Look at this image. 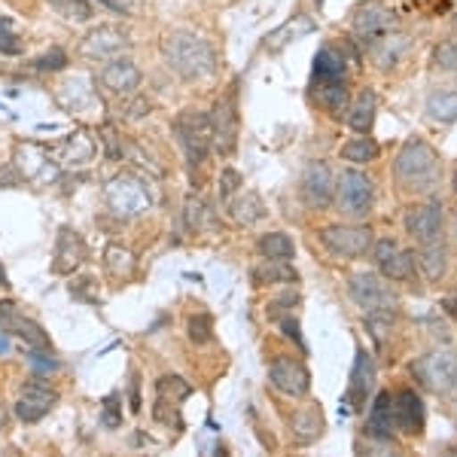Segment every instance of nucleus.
I'll list each match as a JSON object with an SVG mask.
<instances>
[{
	"label": "nucleus",
	"mask_w": 457,
	"mask_h": 457,
	"mask_svg": "<svg viewBox=\"0 0 457 457\" xmlns=\"http://www.w3.org/2000/svg\"><path fill=\"white\" fill-rule=\"evenodd\" d=\"M162 55L168 68L187 83H202L217 73V53L202 34L195 31H171L162 40Z\"/></svg>",
	"instance_id": "obj_1"
},
{
	"label": "nucleus",
	"mask_w": 457,
	"mask_h": 457,
	"mask_svg": "<svg viewBox=\"0 0 457 457\" xmlns=\"http://www.w3.org/2000/svg\"><path fill=\"white\" fill-rule=\"evenodd\" d=\"M394 174L403 189L409 193H433L442 180V162L439 153L421 137H409L394 162Z\"/></svg>",
	"instance_id": "obj_2"
},
{
	"label": "nucleus",
	"mask_w": 457,
	"mask_h": 457,
	"mask_svg": "<svg viewBox=\"0 0 457 457\" xmlns=\"http://www.w3.org/2000/svg\"><path fill=\"white\" fill-rule=\"evenodd\" d=\"M171 131L177 135V144L183 146V156H187L189 165L195 168L208 159V153L213 146V131H211L208 113H202V110H183V113H177Z\"/></svg>",
	"instance_id": "obj_3"
},
{
	"label": "nucleus",
	"mask_w": 457,
	"mask_h": 457,
	"mask_svg": "<svg viewBox=\"0 0 457 457\" xmlns=\"http://www.w3.org/2000/svg\"><path fill=\"white\" fill-rule=\"evenodd\" d=\"M333 202L338 204V211L351 220H360L372 211L375 202V183L357 168H345L342 174L336 177V198Z\"/></svg>",
	"instance_id": "obj_4"
},
{
	"label": "nucleus",
	"mask_w": 457,
	"mask_h": 457,
	"mask_svg": "<svg viewBox=\"0 0 457 457\" xmlns=\"http://www.w3.org/2000/svg\"><path fill=\"white\" fill-rule=\"evenodd\" d=\"M411 375L433 394H448L457 387V351L439 348L424 353L411 363Z\"/></svg>",
	"instance_id": "obj_5"
},
{
	"label": "nucleus",
	"mask_w": 457,
	"mask_h": 457,
	"mask_svg": "<svg viewBox=\"0 0 457 457\" xmlns=\"http://www.w3.org/2000/svg\"><path fill=\"white\" fill-rule=\"evenodd\" d=\"M351 299L363 308V314H394L400 308V296L385 284V278L372 275V271H357L348 281Z\"/></svg>",
	"instance_id": "obj_6"
},
{
	"label": "nucleus",
	"mask_w": 457,
	"mask_h": 457,
	"mask_svg": "<svg viewBox=\"0 0 457 457\" xmlns=\"http://www.w3.org/2000/svg\"><path fill=\"white\" fill-rule=\"evenodd\" d=\"M104 198H107L110 211L125 220L141 217V213L150 211V204H153L150 193H146V183L135 174H116L113 180L107 183Z\"/></svg>",
	"instance_id": "obj_7"
},
{
	"label": "nucleus",
	"mask_w": 457,
	"mask_h": 457,
	"mask_svg": "<svg viewBox=\"0 0 457 457\" xmlns=\"http://www.w3.org/2000/svg\"><path fill=\"white\" fill-rule=\"evenodd\" d=\"M208 116H211L213 146L223 156L235 153V146H238V83H232L226 95H220Z\"/></svg>",
	"instance_id": "obj_8"
},
{
	"label": "nucleus",
	"mask_w": 457,
	"mask_h": 457,
	"mask_svg": "<svg viewBox=\"0 0 457 457\" xmlns=\"http://www.w3.org/2000/svg\"><path fill=\"white\" fill-rule=\"evenodd\" d=\"M320 241L329 253L342 256V260H357L372 250V228L357 223H336L320 228Z\"/></svg>",
	"instance_id": "obj_9"
},
{
	"label": "nucleus",
	"mask_w": 457,
	"mask_h": 457,
	"mask_svg": "<svg viewBox=\"0 0 457 457\" xmlns=\"http://www.w3.org/2000/svg\"><path fill=\"white\" fill-rule=\"evenodd\" d=\"M12 162H16V168L25 177V183H37V187H46V183L58 180V174H62V165L49 153V146L40 144H19Z\"/></svg>",
	"instance_id": "obj_10"
},
{
	"label": "nucleus",
	"mask_w": 457,
	"mask_h": 457,
	"mask_svg": "<svg viewBox=\"0 0 457 457\" xmlns=\"http://www.w3.org/2000/svg\"><path fill=\"white\" fill-rule=\"evenodd\" d=\"M129 49H131V37L120 25H98L79 43V55L88 58V62H110V58L125 55Z\"/></svg>",
	"instance_id": "obj_11"
},
{
	"label": "nucleus",
	"mask_w": 457,
	"mask_h": 457,
	"mask_svg": "<svg viewBox=\"0 0 457 457\" xmlns=\"http://www.w3.org/2000/svg\"><path fill=\"white\" fill-rule=\"evenodd\" d=\"M269 385L284 396H293V400H302V396L312 390V375H308L305 363L293 357H278L271 360L269 366Z\"/></svg>",
	"instance_id": "obj_12"
},
{
	"label": "nucleus",
	"mask_w": 457,
	"mask_h": 457,
	"mask_svg": "<svg viewBox=\"0 0 457 457\" xmlns=\"http://www.w3.org/2000/svg\"><path fill=\"white\" fill-rule=\"evenodd\" d=\"M55 403H58V390L49 387L46 381L31 378L25 381V387H21L16 400V418L25 424H37L40 418H46L55 409Z\"/></svg>",
	"instance_id": "obj_13"
},
{
	"label": "nucleus",
	"mask_w": 457,
	"mask_h": 457,
	"mask_svg": "<svg viewBox=\"0 0 457 457\" xmlns=\"http://www.w3.org/2000/svg\"><path fill=\"white\" fill-rule=\"evenodd\" d=\"M302 198L308 208H329L336 198V174L327 162H312L302 174Z\"/></svg>",
	"instance_id": "obj_14"
},
{
	"label": "nucleus",
	"mask_w": 457,
	"mask_h": 457,
	"mask_svg": "<svg viewBox=\"0 0 457 457\" xmlns=\"http://www.w3.org/2000/svg\"><path fill=\"white\" fill-rule=\"evenodd\" d=\"M372 253H375V265H378V271L387 281H409L415 275V256L409 250H403L396 241L390 238L375 241Z\"/></svg>",
	"instance_id": "obj_15"
},
{
	"label": "nucleus",
	"mask_w": 457,
	"mask_h": 457,
	"mask_svg": "<svg viewBox=\"0 0 457 457\" xmlns=\"http://www.w3.org/2000/svg\"><path fill=\"white\" fill-rule=\"evenodd\" d=\"M372 390H375V363L366 351H357L348 390H345V403H342L345 411H363V405L370 403Z\"/></svg>",
	"instance_id": "obj_16"
},
{
	"label": "nucleus",
	"mask_w": 457,
	"mask_h": 457,
	"mask_svg": "<svg viewBox=\"0 0 457 457\" xmlns=\"http://www.w3.org/2000/svg\"><path fill=\"white\" fill-rule=\"evenodd\" d=\"M98 79L110 95H120V98H125V95H135L137 88H141L144 77H141V68H137L131 58L120 55V58H110L104 68H101Z\"/></svg>",
	"instance_id": "obj_17"
},
{
	"label": "nucleus",
	"mask_w": 457,
	"mask_h": 457,
	"mask_svg": "<svg viewBox=\"0 0 457 457\" xmlns=\"http://www.w3.org/2000/svg\"><path fill=\"white\" fill-rule=\"evenodd\" d=\"M351 25H353V34L363 43H375L378 37H385L390 31L394 19H390V10L381 0H366V4H360L357 10H353Z\"/></svg>",
	"instance_id": "obj_18"
},
{
	"label": "nucleus",
	"mask_w": 457,
	"mask_h": 457,
	"mask_svg": "<svg viewBox=\"0 0 457 457\" xmlns=\"http://www.w3.org/2000/svg\"><path fill=\"white\" fill-rule=\"evenodd\" d=\"M405 228L418 245L442 238V204L439 202H424V204H411L405 211Z\"/></svg>",
	"instance_id": "obj_19"
},
{
	"label": "nucleus",
	"mask_w": 457,
	"mask_h": 457,
	"mask_svg": "<svg viewBox=\"0 0 457 457\" xmlns=\"http://www.w3.org/2000/svg\"><path fill=\"white\" fill-rule=\"evenodd\" d=\"M86 260V241L77 228L62 226L55 238V253H53V271L55 275H71L77 271Z\"/></svg>",
	"instance_id": "obj_20"
},
{
	"label": "nucleus",
	"mask_w": 457,
	"mask_h": 457,
	"mask_svg": "<svg viewBox=\"0 0 457 457\" xmlns=\"http://www.w3.org/2000/svg\"><path fill=\"white\" fill-rule=\"evenodd\" d=\"M394 424L396 430L405 436H421L427 415H424V403L415 390H400L394 394Z\"/></svg>",
	"instance_id": "obj_21"
},
{
	"label": "nucleus",
	"mask_w": 457,
	"mask_h": 457,
	"mask_svg": "<svg viewBox=\"0 0 457 457\" xmlns=\"http://www.w3.org/2000/svg\"><path fill=\"white\" fill-rule=\"evenodd\" d=\"M314 88V101L327 110L329 116L342 120L348 113L351 104V88H348V77H338V79H312Z\"/></svg>",
	"instance_id": "obj_22"
},
{
	"label": "nucleus",
	"mask_w": 457,
	"mask_h": 457,
	"mask_svg": "<svg viewBox=\"0 0 457 457\" xmlns=\"http://www.w3.org/2000/svg\"><path fill=\"white\" fill-rule=\"evenodd\" d=\"M95 150H98V144H95V137H88L86 131H77V135H71V137H64L62 144L55 146V150H49L55 156V162L62 168H79V165H88L95 156Z\"/></svg>",
	"instance_id": "obj_23"
},
{
	"label": "nucleus",
	"mask_w": 457,
	"mask_h": 457,
	"mask_svg": "<svg viewBox=\"0 0 457 457\" xmlns=\"http://www.w3.org/2000/svg\"><path fill=\"white\" fill-rule=\"evenodd\" d=\"M396 424H394V394H378L366 418V436L372 439H394Z\"/></svg>",
	"instance_id": "obj_24"
},
{
	"label": "nucleus",
	"mask_w": 457,
	"mask_h": 457,
	"mask_svg": "<svg viewBox=\"0 0 457 457\" xmlns=\"http://www.w3.org/2000/svg\"><path fill=\"white\" fill-rule=\"evenodd\" d=\"M375 110H378V98H375L372 88H363L357 98L348 104V113H345V122L351 125L357 135H370L375 125Z\"/></svg>",
	"instance_id": "obj_25"
},
{
	"label": "nucleus",
	"mask_w": 457,
	"mask_h": 457,
	"mask_svg": "<svg viewBox=\"0 0 457 457\" xmlns=\"http://www.w3.org/2000/svg\"><path fill=\"white\" fill-rule=\"evenodd\" d=\"M370 46H372V62L378 64L381 71H390L403 62L405 53H409V37L387 31L385 37H378L375 43H370Z\"/></svg>",
	"instance_id": "obj_26"
},
{
	"label": "nucleus",
	"mask_w": 457,
	"mask_h": 457,
	"mask_svg": "<svg viewBox=\"0 0 457 457\" xmlns=\"http://www.w3.org/2000/svg\"><path fill=\"white\" fill-rule=\"evenodd\" d=\"M418 265H421L424 278L430 284H439L448 271V247L442 245V238L418 245Z\"/></svg>",
	"instance_id": "obj_27"
},
{
	"label": "nucleus",
	"mask_w": 457,
	"mask_h": 457,
	"mask_svg": "<svg viewBox=\"0 0 457 457\" xmlns=\"http://www.w3.org/2000/svg\"><path fill=\"white\" fill-rule=\"evenodd\" d=\"M323 427H327V421H323L320 405H302V409H296V415H293V439L299 445H312V442L320 439Z\"/></svg>",
	"instance_id": "obj_28"
},
{
	"label": "nucleus",
	"mask_w": 457,
	"mask_h": 457,
	"mask_svg": "<svg viewBox=\"0 0 457 457\" xmlns=\"http://www.w3.org/2000/svg\"><path fill=\"white\" fill-rule=\"evenodd\" d=\"M338 77H348V55H345V49L327 43L314 55V79H338Z\"/></svg>",
	"instance_id": "obj_29"
},
{
	"label": "nucleus",
	"mask_w": 457,
	"mask_h": 457,
	"mask_svg": "<svg viewBox=\"0 0 457 457\" xmlns=\"http://www.w3.org/2000/svg\"><path fill=\"white\" fill-rule=\"evenodd\" d=\"M228 213H232L235 223L253 226L265 217V204H262V198L256 193H250V189H238V193L228 198Z\"/></svg>",
	"instance_id": "obj_30"
},
{
	"label": "nucleus",
	"mask_w": 457,
	"mask_h": 457,
	"mask_svg": "<svg viewBox=\"0 0 457 457\" xmlns=\"http://www.w3.org/2000/svg\"><path fill=\"white\" fill-rule=\"evenodd\" d=\"M250 278H253L256 287H271V284H296L299 275L296 269H293L287 260H265L260 265H253V271H250Z\"/></svg>",
	"instance_id": "obj_31"
},
{
	"label": "nucleus",
	"mask_w": 457,
	"mask_h": 457,
	"mask_svg": "<svg viewBox=\"0 0 457 457\" xmlns=\"http://www.w3.org/2000/svg\"><path fill=\"white\" fill-rule=\"evenodd\" d=\"M0 329H6L12 338H19L25 348H46L49 351V336L43 333V327L40 323H34V320H28V317H19V314H12L10 320L4 323Z\"/></svg>",
	"instance_id": "obj_32"
},
{
	"label": "nucleus",
	"mask_w": 457,
	"mask_h": 457,
	"mask_svg": "<svg viewBox=\"0 0 457 457\" xmlns=\"http://www.w3.org/2000/svg\"><path fill=\"white\" fill-rule=\"evenodd\" d=\"M312 31H314V21L312 19H308V16H293L290 21H287V25L278 28L275 34L265 37V49H271V53H281L287 43L299 40V37H305V34H312Z\"/></svg>",
	"instance_id": "obj_33"
},
{
	"label": "nucleus",
	"mask_w": 457,
	"mask_h": 457,
	"mask_svg": "<svg viewBox=\"0 0 457 457\" xmlns=\"http://www.w3.org/2000/svg\"><path fill=\"white\" fill-rule=\"evenodd\" d=\"M135 253L131 250H125L120 245H110L104 250V269L110 278H116V281H129L131 275H135Z\"/></svg>",
	"instance_id": "obj_34"
},
{
	"label": "nucleus",
	"mask_w": 457,
	"mask_h": 457,
	"mask_svg": "<svg viewBox=\"0 0 457 457\" xmlns=\"http://www.w3.org/2000/svg\"><path fill=\"white\" fill-rule=\"evenodd\" d=\"M189 394H193V387L180 375H162L156 381V405H174V409H180V403Z\"/></svg>",
	"instance_id": "obj_35"
},
{
	"label": "nucleus",
	"mask_w": 457,
	"mask_h": 457,
	"mask_svg": "<svg viewBox=\"0 0 457 457\" xmlns=\"http://www.w3.org/2000/svg\"><path fill=\"white\" fill-rule=\"evenodd\" d=\"M427 113H430V120L454 122L457 120V88H436V92L427 98Z\"/></svg>",
	"instance_id": "obj_36"
},
{
	"label": "nucleus",
	"mask_w": 457,
	"mask_h": 457,
	"mask_svg": "<svg viewBox=\"0 0 457 457\" xmlns=\"http://www.w3.org/2000/svg\"><path fill=\"white\" fill-rule=\"evenodd\" d=\"M260 253L265 260H293V253H296V245H293V238L287 232H265L260 238Z\"/></svg>",
	"instance_id": "obj_37"
},
{
	"label": "nucleus",
	"mask_w": 457,
	"mask_h": 457,
	"mask_svg": "<svg viewBox=\"0 0 457 457\" xmlns=\"http://www.w3.org/2000/svg\"><path fill=\"white\" fill-rule=\"evenodd\" d=\"M342 159L353 162V165H366V162H375V159H378V144H375L372 137H366V135L351 137V141L342 146Z\"/></svg>",
	"instance_id": "obj_38"
},
{
	"label": "nucleus",
	"mask_w": 457,
	"mask_h": 457,
	"mask_svg": "<svg viewBox=\"0 0 457 457\" xmlns=\"http://www.w3.org/2000/svg\"><path fill=\"white\" fill-rule=\"evenodd\" d=\"M46 4L53 6L64 21H92L95 16L92 0H46Z\"/></svg>",
	"instance_id": "obj_39"
},
{
	"label": "nucleus",
	"mask_w": 457,
	"mask_h": 457,
	"mask_svg": "<svg viewBox=\"0 0 457 457\" xmlns=\"http://www.w3.org/2000/svg\"><path fill=\"white\" fill-rule=\"evenodd\" d=\"M430 62L436 71H457V31H452L445 40H439L436 46H433Z\"/></svg>",
	"instance_id": "obj_40"
},
{
	"label": "nucleus",
	"mask_w": 457,
	"mask_h": 457,
	"mask_svg": "<svg viewBox=\"0 0 457 457\" xmlns=\"http://www.w3.org/2000/svg\"><path fill=\"white\" fill-rule=\"evenodd\" d=\"M208 204L202 202V195H187L183 202V223H187L189 232H202L204 223H208Z\"/></svg>",
	"instance_id": "obj_41"
},
{
	"label": "nucleus",
	"mask_w": 457,
	"mask_h": 457,
	"mask_svg": "<svg viewBox=\"0 0 457 457\" xmlns=\"http://www.w3.org/2000/svg\"><path fill=\"white\" fill-rule=\"evenodd\" d=\"M21 53H25V43H21L16 25H12L10 16L0 12V55H21Z\"/></svg>",
	"instance_id": "obj_42"
},
{
	"label": "nucleus",
	"mask_w": 457,
	"mask_h": 457,
	"mask_svg": "<svg viewBox=\"0 0 457 457\" xmlns=\"http://www.w3.org/2000/svg\"><path fill=\"white\" fill-rule=\"evenodd\" d=\"M150 110H153V104L150 101L144 98V95H125V104L120 107V116L125 122H141V120H146L150 116Z\"/></svg>",
	"instance_id": "obj_43"
},
{
	"label": "nucleus",
	"mask_w": 457,
	"mask_h": 457,
	"mask_svg": "<svg viewBox=\"0 0 457 457\" xmlns=\"http://www.w3.org/2000/svg\"><path fill=\"white\" fill-rule=\"evenodd\" d=\"M31 68L34 71H49V73L64 71V68H68V53H64V49H58V46H53L49 53L37 55L34 62H31Z\"/></svg>",
	"instance_id": "obj_44"
},
{
	"label": "nucleus",
	"mask_w": 457,
	"mask_h": 457,
	"mask_svg": "<svg viewBox=\"0 0 457 457\" xmlns=\"http://www.w3.org/2000/svg\"><path fill=\"white\" fill-rule=\"evenodd\" d=\"M101 424H104L107 430H116V427H122V405H120V394H110V396H104V403H101Z\"/></svg>",
	"instance_id": "obj_45"
},
{
	"label": "nucleus",
	"mask_w": 457,
	"mask_h": 457,
	"mask_svg": "<svg viewBox=\"0 0 457 457\" xmlns=\"http://www.w3.org/2000/svg\"><path fill=\"white\" fill-rule=\"evenodd\" d=\"M213 336V320L208 314H195L193 320H189V338H193L195 345H204L211 342Z\"/></svg>",
	"instance_id": "obj_46"
},
{
	"label": "nucleus",
	"mask_w": 457,
	"mask_h": 457,
	"mask_svg": "<svg viewBox=\"0 0 457 457\" xmlns=\"http://www.w3.org/2000/svg\"><path fill=\"white\" fill-rule=\"evenodd\" d=\"M98 141L104 144L107 159H120V156H125V144H122L120 131H116L113 125H104V129H101V137H98Z\"/></svg>",
	"instance_id": "obj_47"
},
{
	"label": "nucleus",
	"mask_w": 457,
	"mask_h": 457,
	"mask_svg": "<svg viewBox=\"0 0 457 457\" xmlns=\"http://www.w3.org/2000/svg\"><path fill=\"white\" fill-rule=\"evenodd\" d=\"M241 187H245V177L235 171V168H226V171L220 174V198H223V202H228Z\"/></svg>",
	"instance_id": "obj_48"
},
{
	"label": "nucleus",
	"mask_w": 457,
	"mask_h": 457,
	"mask_svg": "<svg viewBox=\"0 0 457 457\" xmlns=\"http://www.w3.org/2000/svg\"><path fill=\"white\" fill-rule=\"evenodd\" d=\"M21 183H25V177H21V171L16 168V162H4V165H0V187L16 189Z\"/></svg>",
	"instance_id": "obj_49"
},
{
	"label": "nucleus",
	"mask_w": 457,
	"mask_h": 457,
	"mask_svg": "<svg viewBox=\"0 0 457 457\" xmlns=\"http://www.w3.org/2000/svg\"><path fill=\"white\" fill-rule=\"evenodd\" d=\"M28 363L34 366V370H43V372H53L58 370V360H53V353H46V348H31V357H28Z\"/></svg>",
	"instance_id": "obj_50"
},
{
	"label": "nucleus",
	"mask_w": 457,
	"mask_h": 457,
	"mask_svg": "<svg viewBox=\"0 0 457 457\" xmlns=\"http://www.w3.org/2000/svg\"><path fill=\"white\" fill-rule=\"evenodd\" d=\"M281 329H284V336L287 338H293L296 345H302V333H299V320L293 314H287V317H281Z\"/></svg>",
	"instance_id": "obj_51"
},
{
	"label": "nucleus",
	"mask_w": 457,
	"mask_h": 457,
	"mask_svg": "<svg viewBox=\"0 0 457 457\" xmlns=\"http://www.w3.org/2000/svg\"><path fill=\"white\" fill-rule=\"evenodd\" d=\"M12 314H19V312H16V302H12V299L0 302V327H4V323L10 320Z\"/></svg>",
	"instance_id": "obj_52"
},
{
	"label": "nucleus",
	"mask_w": 457,
	"mask_h": 457,
	"mask_svg": "<svg viewBox=\"0 0 457 457\" xmlns=\"http://www.w3.org/2000/svg\"><path fill=\"white\" fill-rule=\"evenodd\" d=\"M442 308H445V312L457 320V293H452V296H445V302H442Z\"/></svg>",
	"instance_id": "obj_53"
},
{
	"label": "nucleus",
	"mask_w": 457,
	"mask_h": 457,
	"mask_svg": "<svg viewBox=\"0 0 457 457\" xmlns=\"http://www.w3.org/2000/svg\"><path fill=\"white\" fill-rule=\"evenodd\" d=\"M10 333H6V329H0V353H10Z\"/></svg>",
	"instance_id": "obj_54"
},
{
	"label": "nucleus",
	"mask_w": 457,
	"mask_h": 457,
	"mask_svg": "<svg viewBox=\"0 0 457 457\" xmlns=\"http://www.w3.org/2000/svg\"><path fill=\"white\" fill-rule=\"evenodd\" d=\"M6 421H10V415H6V405L0 403V430H4V427H6Z\"/></svg>",
	"instance_id": "obj_55"
},
{
	"label": "nucleus",
	"mask_w": 457,
	"mask_h": 457,
	"mask_svg": "<svg viewBox=\"0 0 457 457\" xmlns=\"http://www.w3.org/2000/svg\"><path fill=\"white\" fill-rule=\"evenodd\" d=\"M0 287H10V278H6V271H4V265H0Z\"/></svg>",
	"instance_id": "obj_56"
},
{
	"label": "nucleus",
	"mask_w": 457,
	"mask_h": 457,
	"mask_svg": "<svg viewBox=\"0 0 457 457\" xmlns=\"http://www.w3.org/2000/svg\"><path fill=\"white\" fill-rule=\"evenodd\" d=\"M454 189H457V171H454Z\"/></svg>",
	"instance_id": "obj_57"
}]
</instances>
